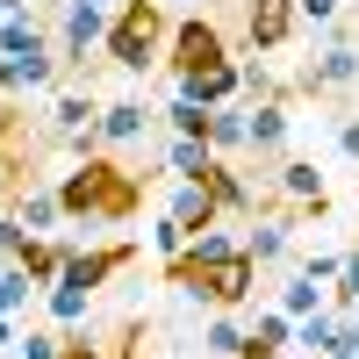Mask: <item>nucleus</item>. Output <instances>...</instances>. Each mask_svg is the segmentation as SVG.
<instances>
[{"mask_svg": "<svg viewBox=\"0 0 359 359\" xmlns=\"http://www.w3.org/2000/svg\"><path fill=\"white\" fill-rule=\"evenodd\" d=\"M187 101H201V108H230L237 94H245V65L237 57H223V65H208V72H187V79H172Z\"/></svg>", "mask_w": 359, "mask_h": 359, "instance_id": "nucleus-11", "label": "nucleus"}, {"mask_svg": "<svg viewBox=\"0 0 359 359\" xmlns=\"http://www.w3.org/2000/svg\"><path fill=\"white\" fill-rule=\"evenodd\" d=\"M245 323H237V309H216V323H208V331H201V352L208 359H237V352H245Z\"/></svg>", "mask_w": 359, "mask_h": 359, "instance_id": "nucleus-23", "label": "nucleus"}, {"mask_svg": "<svg viewBox=\"0 0 359 359\" xmlns=\"http://www.w3.org/2000/svg\"><path fill=\"white\" fill-rule=\"evenodd\" d=\"M172 43V22L158 0H123V8L108 15V65H123V72H151L158 57Z\"/></svg>", "mask_w": 359, "mask_h": 359, "instance_id": "nucleus-2", "label": "nucleus"}, {"mask_svg": "<svg viewBox=\"0 0 359 359\" xmlns=\"http://www.w3.org/2000/svg\"><path fill=\"white\" fill-rule=\"evenodd\" d=\"M294 29H302V8H294V0H252L245 8V43L252 50H280Z\"/></svg>", "mask_w": 359, "mask_h": 359, "instance_id": "nucleus-7", "label": "nucleus"}, {"mask_svg": "<svg viewBox=\"0 0 359 359\" xmlns=\"http://www.w3.org/2000/svg\"><path fill=\"white\" fill-rule=\"evenodd\" d=\"M15 359H65V338H57V331H22Z\"/></svg>", "mask_w": 359, "mask_h": 359, "instance_id": "nucleus-30", "label": "nucleus"}, {"mask_svg": "<svg viewBox=\"0 0 359 359\" xmlns=\"http://www.w3.org/2000/svg\"><path fill=\"white\" fill-rule=\"evenodd\" d=\"M65 259H72V245H57V237H29L15 266H22V273L36 280V287H57V273H65Z\"/></svg>", "mask_w": 359, "mask_h": 359, "instance_id": "nucleus-19", "label": "nucleus"}, {"mask_svg": "<svg viewBox=\"0 0 359 359\" xmlns=\"http://www.w3.org/2000/svg\"><path fill=\"white\" fill-rule=\"evenodd\" d=\"M187 245H194V230H180L172 216H158V230H151V252H158V259H180Z\"/></svg>", "mask_w": 359, "mask_h": 359, "instance_id": "nucleus-29", "label": "nucleus"}, {"mask_svg": "<svg viewBox=\"0 0 359 359\" xmlns=\"http://www.w3.org/2000/svg\"><path fill=\"white\" fill-rule=\"evenodd\" d=\"M230 43H223V29L208 22V15H187V22H172V43H165V65L172 79H187V72H208V65H223Z\"/></svg>", "mask_w": 359, "mask_h": 359, "instance_id": "nucleus-5", "label": "nucleus"}, {"mask_svg": "<svg viewBox=\"0 0 359 359\" xmlns=\"http://www.w3.org/2000/svg\"><path fill=\"white\" fill-rule=\"evenodd\" d=\"M29 294H36V280H29L22 266L8 259V266H0V316H22V302H29Z\"/></svg>", "mask_w": 359, "mask_h": 359, "instance_id": "nucleus-27", "label": "nucleus"}, {"mask_svg": "<svg viewBox=\"0 0 359 359\" xmlns=\"http://www.w3.org/2000/svg\"><path fill=\"white\" fill-rule=\"evenodd\" d=\"M65 79L57 50H29V57H0V94H50Z\"/></svg>", "mask_w": 359, "mask_h": 359, "instance_id": "nucleus-10", "label": "nucleus"}, {"mask_svg": "<svg viewBox=\"0 0 359 359\" xmlns=\"http://www.w3.org/2000/svg\"><path fill=\"white\" fill-rule=\"evenodd\" d=\"M273 187L287 194V208H294V216H323V208H331L316 158H280V165H273Z\"/></svg>", "mask_w": 359, "mask_h": 359, "instance_id": "nucleus-8", "label": "nucleus"}, {"mask_svg": "<svg viewBox=\"0 0 359 359\" xmlns=\"http://www.w3.org/2000/svg\"><path fill=\"white\" fill-rule=\"evenodd\" d=\"M94 8H108V15H115V8H123V0H94Z\"/></svg>", "mask_w": 359, "mask_h": 359, "instance_id": "nucleus-40", "label": "nucleus"}, {"mask_svg": "<svg viewBox=\"0 0 359 359\" xmlns=\"http://www.w3.org/2000/svg\"><path fill=\"white\" fill-rule=\"evenodd\" d=\"M302 273H309V280H323V287H338V273H345V252H309V259H302Z\"/></svg>", "mask_w": 359, "mask_h": 359, "instance_id": "nucleus-33", "label": "nucleus"}, {"mask_svg": "<svg viewBox=\"0 0 359 359\" xmlns=\"http://www.w3.org/2000/svg\"><path fill=\"white\" fill-rule=\"evenodd\" d=\"M294 8H302V22H309V29H331L345 0H294Z\"/></svg>", "mask_w": 359, "mask_h": 359, "instance_id": "nucleus-34", "label": "nucleus"}, {"mask_svg": "<svg viewBox=\"0 0 359 359\" xmlns=\"http://www.w3.org/2000/svg\"><path fill=\"white\" fill-rule=\"evenodd\" d=\"M15 216L29 237H43V230L65 223V201H57V187H15Z\"/></svg>", "mask_w": 359, "mask_h": 359, "instance_id": "nucleus-17", "label": "nucleus"}, {"mask_svg": "<svg viewBox=\"0 0 359 359\" xmlns=\"http://www.w3.org/2000/svg\"><path fill=\"white\" fill-rule=\"evenodd\" d=\"M57 65L65 72H94V50H108V8L94 0H57Z\"/></svg>", "mask_w": 359, "mask_h": 359, "instance_id": "nucleus-3", "label": "nucleus"}, {"mask_svg": "<svg viewBox=\"0 0 359 359\" xmlns=\"http://www.w3.org/2000/svg\"><path fill=\"white\" fill-rule=\"evenodd\" d=\"M43 309H50V323L57 331H65V323H86V309H94V294H79V287H43Z\"/></svg>", "mask_w": 359, "mask_h": 359, "instance_id": "nucleus-26", "label": "nucleus"}, {"mask_svg": "<svg viewBox=\"0 0 359 359\" xmlns=\"http://www.w3.org/2000/svg\"><path fill=\"white\" fill-rule=\"evenodd\" d=\"M245 331H252L259 345H294V316H287V309H259Z\"/></svg>", "mask_w": 359, "mask_h": 359, "instance_id": "nucleus-28", "label": "nucleus"}, {"mask_svg": "<svg viewBox=\"0 0 359 359\" xmlns=\"http://www.w3.org/2000/svg\"><path fill=\"white\" fill-rule=\"evenodd\" d=\"M237 359H280V345H259V338H245V352Z\"/></svg>", "mask_w": 359, "mask_h": 359, "instance_id": "nucleus-38", "label": "nucleus"}, {"mask_svg": "<svg viewBox=\"0 0 359 359\" xmlns=\"http://www.w3.org/2000/svg\"><path fill=\"white\" fill-rule=\"evenodd\" d=\"M223 158H216V144H201V137H165V172L172 180H208Z\"/></svg>", "mask_w": 359, "mask_h": 359, "instance_id": "nucleus-16", "label": "nucleus"}, {"mask_svg": "<svg viewBox=\"0 0 359 359\" xmlns=\"http://www.w3.org/2000/svg\"><path fill=\"white\" fill-rule=\"evenodd\" d=\"M208 144H216V158H230V151H252V108H216V123H208Z\"/></svg>", "mask_w": 359, "mask_h": 359, "instance_id": "nucleus-21", "label": "nucleus"}, {"mask_svg": "<svg viewBox=\"0 0 359 359\" xmlns=\"http://www.w3.org/2000/svg\"><path fill=\"white\" fill-rule=\"evenodd\" d=\"M338 158L359 165V115H338Z\"/></svg>", "mask_w": 359, "mask_h": 359, "instance_id": "nucleus-36", "label": "nucleus"}, {"mask_svg": "<svg viewBox=\"0 0 359 359\" xmlns=\"http://www.w3.org/2000/svg\"><path fill=\"white\" fill-rule=\"evenodd\" d=\"M86 130H101V101H94V94H57V101H50V137L72 144V137H86Z\"/></svg>", "mask_w": 359, "mask_h": 359, "instance_id": "nucleus-14", "label": "nucleus"}, {"mask_svg": "<svg viewBox=\"0 0 359 359\" xmlns=\"http://www.w3.org/2000/svg\"><path fill=\"white\" fill-rule=\"evenodd\" d=\"M165 216L180 230H208V223H223V208H216V194H208V180H180L172 201H165Z\"/></svg>", "mask_w": 359, "mask_h": 359, "instance_id": "nucleus-13", "label": "nucleus"}, {"mask_svg": "<svg viewBox=\"0 0 359 359\" xmlns=\"http://www.w3.org/2000/svg\"><path fill=\"white\" fill-rule=\"evenodd\" d=\"M287 130H294L287 101H252V151L259 158H280L287 151Z\"/></svg>", "mask_w": 359, "mask_h": 359, "instance_id": "nucleus-15", "label": "nucleus"}, {"mask_svg": "<svg viewBox=\"0 0 359 359\" xmlns=\"http://www.w3.org/2000/svg\"><path fill=\"white\" fill-rule=\"evenodd\" d=\"M8 345H22V331H15V316H0V352Z\"/></svg>", "mask_w": 359, "mask_h": 359, "instance_id": "nucleus-39", "label": "nucleus"}, {"mask_svg": "<svg viewBox=\"0 0 359 359\" xmlns=\"http://www.w3.org/2000/svg\"><path fill=\"white\" fill-rule=\"evenodd\" d=\"M208 123H216V108L172 94V108H165V130H172V137H201V144H208Z\"/></svg>", "mask_w": 359, "mask_h": 359, "instance_id": "nucleus-25", "label": "nucleus"}, {"mask_svg": "<svg viewBox=\"0 0 359 359\" xmlns=\"http://www.w3.org/2000/svg\"><path fill=\"white\" fill-rule=\"evenodd\" d=\"M22 245H29L22 216H0V259H22Z\"/></svg>", "mask_w": 359, "mask_h": 359, "instance_id": "nucleus-35", "label": "nucleus"}, {"mask_svg": "<svg viewBox=\"0 0 359 359\" xmlns=\"http://www.w3.org/2000/svg\"><path fill=\"white\" fill-rule=\"evenodd\" d=\"M287 245H294V223H287V216H252L245 252H252L259 266H280V259H287Z\"/></svg>", "mask_w": 359, "mask_h": 359, "instance_id": "nucleus-18", "label": "nucleus"}, {"mask_svg": "<svg viewBox=\"0 0 359 359\" xmlns=\"http://www.w3.org/2000/svg\"><path fill=\"white\" fill-rule=\"evenodd\" d=\"M29 50H57V43L43 36V22L29 8H15L8 22H0V57H29Z\"/></svg>", "mask_w": 359, "mask_h": 359, "instance_id": "nucleus-20", "label": "nucleus"}, {"mask_svg": "<svg viewBox=\"0 0 359 359\" xmlns=\"http://www.w3.org/2000/svg\"><path fill=\"white\" fill-rule=\"evenodd\" d=\"M252 287H259V259H252V252H230V259H216V266H201L180 294H187V302H208V309H245Z\"/></svg>", "mask_w": 359, "mask_h": 359, "instance_id": "nucleus-4", "label": "nucleus"}, {"mask_svg": "<svg viewBox=\"0 0 359 359\" xmlns=\"http://www.w3.org/2000/svg\"><path fill=\"white\" fill-rule=\"evenodd\" d=\"M245 94H252V101H280V79H273V72L259 65V50L245 57Z\"/></svg>", "mask_w": 359, "mask_h": 359, "instance_id": "nucleus-31", "label": "nucleus"}, {"mask_svg": "<svg viewBox=\"0 0 359 359\" xmlns=\"http://www.w3.org/2000/svg\"><path fill=\"white\" fill-rule=\"evenodd\" d=\"M331 302H338V309H359V245L345 252V273H338V287H331Z\"/></svg>", "mask_w": 359, "mask_h": 359, "instance_id": "nucleus-32", "label": "nucleus"}, {"mask_svg": "<svg viewBox=\"0 0 359 359\" xmlns=\"http://www.w3.org/2000/svg\"><path fill=\"white\" fill-rule=\"evenodd\" d=\"M57 201L72 223H130L144 208V172H130L115 151L72 158V172H57Z\"/></svg>", "mask_w": 359, "mask_h": 359, "instance_id": "nucleus-1", "label": "nucleus"}, {"mask_svg": "<svg viewBox=\"0 0 359 359\" xmlns=\"http://www.w3.org/2000/svg\"><path fill=\"white\" fill-rule=\"evenodd\" d=\"M309 94H345V86H359V50L352 43H323L316 50V65L302 72Z\"/></svg>", "mask_w": 359, "mask_h": 359, "instance_id": "nucleus-12", "label": "nucleus"}, {"mask_svg": "<svg viewBox=\"0 0 359 359\" xmlns=\"http://www.w3.org/2000/svg\"><path fill=\"white\" fill-rule=\"evenodd\" d=\"M280 309L302 323V316H316V309H331V287H323V280H309V273H294V280L280 287Z\"/></svg>", "mask_w": 359, "mask_h": 359, "instance_id": "nucleus-24", "label": "nucleus"}, {"mask_svg": "<svg viewBox=\"0 0 359 359\" xmlns=\"http://www.w3.org/2000/svg\"><path fill=\"white\" fill-rule=\"evenodd\" d=\"M130 259H137V245H94V252H79V245H72V259H65V273H57V280L79 287V294H101Z\"/></svg>", "mask_w": 359, "mask_h": 359, "instance_id": "nucleus-6", "label": "nucleus"}, {"mask_svg": "<svg viewBox=\"0 0 359 359\" xmlns=\"http://www.w3.org/2000/svg\"><path fill=\"white\" fill-rule=\"evenodd\" d=\"M208 194H216V208H223V216H252V208H259V201H252V187L237 180V165H230V158L208 172Z\"/></svg>", "mask_w": 359, "mask_h": 359, "instance_id": "nucleus-22", "label": "nucleus"}, {"mask_svg": "<svg viewBox=\"0 0 359 359\" xmlns=\"http://www.w3.org/2000/svg\"><path fill=\"white\" fill-rule=\"evenodd\" d=\"M65 359H108V352H101L94 338H65Z\"/></svg>", "mask_w": 359, "mask_h": 359, "instance_id": "nucleus-37", "label": "nucleus"}, {"mask_svg": "<svg viewBox=\"0 0 359 359\" xmlns=\"http://www.w3.org/2000/svg\"><path fill=\"white\" fill-rule=\"evenodd\" d=\"M151 123H158V115L144 108V101H108L101 108V151H115V158L137 151V144L151 137Z\"/></svg>", "mask_w": 359, "mask_h": 359, "instance_id": "nucleus-9", "label": "nucleus"}]
</instances>
